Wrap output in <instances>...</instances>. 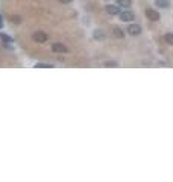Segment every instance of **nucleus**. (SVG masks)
<instances>
[{"label":"nucleus","mask_w":173,"mask_h":182,"mask_svg":"<svg viewBox=\"0 0 173 182\" xmlns=\"http://www.w3.org/2000/svg\"><path fill=\"white\" fill-rule=\"evenodd\" d=\"M32 40H34L35 43H46V41H47V34H44V32H41V31H37V32L32 35Z\"/></svg>","instance_id":"obj_1"},{"label":"nucleus","mask_w":173,"mask_h":182,"mask_svg":"<svg viewBox=\"0 0 173 182\" xmlns=\"http://www.w3.org/2000/svg\"><path fill=\"white\" fill-rule=\"evenodd\" d=\"M146 17H147L150 21H158V20H159V14H158L155 9H146Z\"/></svg>","instance_id":"obj_2"},{"label":"nucleus","mask_w":173,"mask_h":182,"mask_svg":"<svg viewBox=\"0 0 173 182\" xmlns=\"http://www.w3.org/2000/svg\"><path fill=\"white\" fill-rule=\"evenodd\" d=\"M135 18V15L131 12V11H125V12H120V20L122 21H132Z\"/></svg>","instance_id":"obj_3"},{"label":"nucleus","mask_w":173,"mask_h":182,"mask_svg":"<svg viewBox=\"0 0 173 182\" xmlns=\"http://www.w3.org/2000/svg\"><path fill=\"white\" fill-rule=\"evenodd\" d=\"M129 35H140L141 34V28L138 24H129V28L126 29Z\"/></svg>","instance_id":"obj_4"},{"label":"nucleus","mask_w":173,"mask_h":182,"mask_svg":"<svg viewBox=\"0 0 173 182\" xmlns=\"http://www.w3.org/2000/svg\"><path fill=\"white\" fill-rule=\"evenodd\" d=\"M52 50H53V52H56V53H65L68 49H67L64 44H61V43H55V44L52 46Z\"/></svg>","instance_id":"obj_5"},{"label":"nucleus","mask_w":173,"mask_h":182,"mask_svg":"<svg viewBox=\"0 0 173 182\" xmlns=\"http://www.w3.org/2000/svg\"><path fill=\"white\" fill-rule=\"evenodd\" d=\"M106 12L111 14V15H117V14H120V6L119 5H108L106 6Z\"/></svg>","instance_id":"obj_6"},{"label":"nucleus","mask_w":173,"mask_h":182,"mask_svg":"<svg viewBox=\"0 0 173 182\" xmlns=\"http://www.w3.org/2000/svg\"><path fill=\"white\" fill-rule=\"evenodd\" d=\"M117 5L120 8H128L131 6V0H117Z\"/></svg>","instance_id":"obj_7"},{"label":"nucleus","mask_w":173,"mask_h":182,"mask_svg":"<svg viewBox=\"0 0 173 182\" xmlns=\"http://www.w3.org/2000/svg\"><path fill=\"white\" fill-rule=\"evenodd\" d=\"M168 5H170L168 0H156V6L159 8H168Z\"/></svg>","instance_id":"obj_8"},{"label":"nucleus","mask_w":173,"mask_h":182,"mask_svg":"<svg viewBox=\"0 0 173 182\" xmlns=\"http://www.w3.org/2000/svg\"><path fill=\"white\" fill-rule=\"evenodd\" d=\"M164 40H165V43H168L170 46H173V34H165Z\"/></svg>","instance_id":"obj_9"},{"label":"nucleus","mask_w":173,"mask_h":182,"mask_svg":"<svg viewBox=\"0 0 173 182\" xmlns=\"http://www.w3.org/2000/svg\"><path fill=\"white\" fill-rule=\"evenodd\" d=\"M113 34H114L116 37H119V38H123V32H122V29H120V28H114Z\"/></svg>","instance_id":"obj_10"},{"label":"nucleus","mask_w":173,"mask_h":182,"mask_svg":"<svg viewBox=\"0 0 173 182\" xmlns=\"http://www.w3.org/2000/svg\"><path fill=\"white\" fill-rule=\"evenodd\" d=\"M94 38L96 40H102V38H105V34L102 31H94Z\"/></svg>","instance_id":"obj_11"},{"label":"nucleus","mask_w":173,"mask_h":182,"mask_svg":"<svg viewBox=\"0 0 173 182\" xmlns=\"http://www.w3.org/2000/svg\"><path fill=\"white\" fill-rule=\"evenodd\" d=\"M0 40H3V41H6V43H12V38L8 37V35H5V34H0Z\"/></svg>","instance_id":"obj_12"},{"label":"nucleus","mask_w":173,"mask_h":182,"mask_svg":"<svg viewBox=\"0 0 173 182\" xmlns=\"http://www.w3.org/2000/svg\"><path fill=\"white\" fill-rule=\"evenodd\" d=\"M35 67H37V68H50V67H53V65H52V64H41V62H38Z\"/></svg>","instance_id":"obj_13"},{"label":"nucleus","mask_w":173,"mask_h":182,"mask_svg":"<svg viewBox=\"0 0 173 182\" xmlns=\"http://www.w3.org/2000/svg\"><path fill=\"white\" fill-rule=\"evenodd\" d=\"M105 65H106V67H116L117 64H116V62H106Z\"/></svg>","instance_id":"obj_14"},{"label":"nucleus","mask_w":173,"mask_h":182,"mask_svg":"<svg viewBox=\"0 0 173 182\" xmlns=\"http://www.w3.org/2000/svg\"><path fill=\"white\" fill-rule=\"evenodd\" d=\"M12 21L14 23H20V17H12Z\"/></svg>","instance_id":"obj_15"},{"label":"nucleus","mask_w":173,"mask_h":182,"mask_svg":"<svg viewBox=\"0 0 173 182\" xmlns=\"http://www.w3.org/2000/svg\"><path fill=\"white\" fill-rule=\"evenodd\" d=\"M59 2H61V3H70L71 0H59Z\"/></svg>","instance_id":"obj_16"},{"label":"nucleus","mask_w":173,"mask_h":182,"mask_svg":"<svg viewBox=\"0 0 173 182\" xmlns=\"http://www.w3.org/2000/svg\"><path fill=\"white\" fill-rule=\"evenodd\" d=\"M2 26H3V21H2V18H0V29H2Z\"/></svg>","instance_id":"obj_17"}]
</instances>
